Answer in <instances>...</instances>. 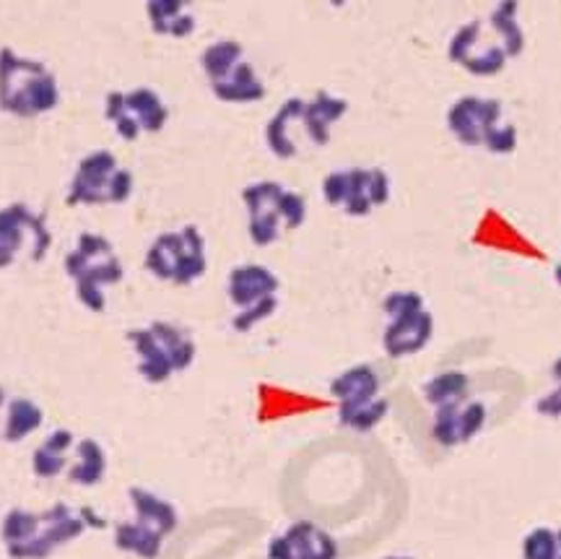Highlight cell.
<instances>
[{
	"label": "cell",
	"mask_w": 561,
	"mask_h": 559,
	"mask_svg": "<svg viewBox=\"0 0 561 559\" xmlns=\"http://www.w3.org/2000/svg\"><path fill=\"white\" fill-rule=\"evenodd\" d=\"M517 3H496L489 16L460 26L450 39V60L473 76L500 73L525 50V34L517 24Z\"/></svg>",
	"instance_id": "1"
},
{
	"label": "cell",
	"mask_w": 561,
	"mask_h": 559,
	"mask_svg": "<svg viewBox=\"0 0 561 559\" xmlns=\"http://www.w3.org/2000/svg\"><path fill=\"white\" fill-rule=\"evenodd\" d=\"M553 276H557V282H559V286H561V263L557 265V271H553Z\"/></svg>",
	"instance_id": "27"
},
{
	"label": "cell",
	"mask_w": 561,
	"mask_h": 559,
	"mask_svg": "<svg viewBox=\"0 0 561 559\" xmlns=\"http://www.w3.org/2000/svg\"><path fill=\"white\" fill-rule=\"evenodd\" d=\"M104 115L125 141H136L140 133H157L167 123L164 102L151 89H136L130 94L112 92Z\"/></svg>",
	"instance_id": "18"
},
{
	"label": "cell",
	"mask_w": 561,
	"mask_h": 559,
	"mask_svg": "<svg viewBox=\"0 0 561 559\" xmlns=\"http://www.w3.org/2000/svg\"><path fill=\"white\" fill-rule=\"evenodd\" d=\"M50 248V232L45 219L32 214L24 204H13L0 212V269H9L21 253L42 261Z\"/></svg>",
	"instance_id": "17"
},
{
	"label": "cell",
	"mask_w": 561,
	"mask_h": 559,
	"mask_svg": "<svg viewBox=\"0 0 561 559\" xmlns=\"http://www.w3.org/2000/svg\"><path fill=\"white\" fill-rule=\"evenodd\" d=\"M447 128L462 146L491 153H512L517 149V128L504 121L502 102L486 96H462L447 112Z\"/></svg>",
	"instance_id": "5"
},
{
	"label": "cell",
	"mask_w": 561,
	"mask_h": 559,
	"mask_svg": "<svg viewBox=\"0 0 561 559\" xmlns=\"http://www.w3.org/2000/svg\"><path fill=\"white\" fill-rule=\"evenodd\" d=\"M206 240L193 224L178 229V232L159 235L151 244L149 255H146V269L153 276L180 286L201 278L206 274Z\"/></svg>",
	"instance_id": "12"
},
{
	"label": "cell",
	"mask_w": 561,
	"mask_h": 559,
	"mask_svg": "<svg viewBox=\"0 0 561 559\" xmlns=\"http://www.w3.org/2000/svg\"><path fill=\"white\" fill-rule=\"evenodd\" d=\"M278 276L265 265H240L229 274V299L237 307L231 326L250 331L261 320L271 318L278 307Z\"/></svg>",
	"instance_id": "16"
},
{
	"label": "cell",
	"mask_w": 561,
	"mask_h": 559,
	"mask_svg": "<svg viewBox=\"0 0 561 559\" xmlns=\"http://www.w3.org/2000/svg\"><path fill=\"white\" fill-rule=\"evenodd\" d=\"M523 559H561V528H536L525 536Z\"/></svg>",
	"instance_id": "25"
},
{
	"label": "cell",
	"mask_w": 561,
	"mask_h": 559,
	"mask_svg": "<svg viewBox=\"0 0 561 559\" xmlns=\"http://www.w3.org/2000/svg\"><path fill=\"white\" fill-rule=\"evenodd\" d=\"M201 66L208 76L210 89L221 102L248 104L261 102L265 96L263 81L257 79L255 68L244 58L240 42L219 39L206 47L201 55Z\"/></svg>",
	"instance_id": "9"
},
{
	"label": "cell",
	"mask_w": 561,
	"mask_h": 559,
	"mask_svg": "<svg viewBox=\"0 0 561 559\" xmlns=\"http://www.w3.org/2000/svg\"><path fill=\"white\" fill-rule=\"evenodd\" d=\"M87 526H104L91 510H73L66 502L47 513L11 510L3 521V544L11 559H45L55 549L81 536Z\"/></svg>",
	"instance_id": "2"
},
{
	"label": "cell",
	"mask_w": 561,
	"mask_h": 559,
	"mask_svg": "<svg viewBox=\"0 0 561 559\" xmlns=\"http://www.w3.org/2000/svg\"><path fill=\"white\" fill-rule=\"evenodd\" d=\"M128 341L138 354L140 377L153 383V386L187 369L195 360V341L191 339V333L172 323L133 328V331H128Z\"/></svg>",
	"instance_id": "6"
},
{
	"label": "cell",
	"mask_w": 561,
	"mask_h": 559,
	"mask_svg": "<svg viewBox=\"0 0 561 559\" xmlns=\"http://www.w3.org/2000/svg\"><path fill=\"white\" fill-rule=\"evenodd\" d=\"M3 398H5V393H3V388H0V403H3Z\"/></svg>",
	"instance_id": "28"
},
{
	"label": "cell",
	"mask_w": 561,
	"mask_h": 559,
	"mask_svg": "<svg viewBox=\"0 0 561 559\" xmlns=\"http://www.w3.org/2000/svg\"><path fill=\"white\" fill-rule=\"evenodd\" d=\"M133 191V174L117 164L112 151H94L79 164L68 204H123Z\"/></svg>",
	"instance_id": "15"
},
{
	"label": "cell",
	"mask_w": 561,
	"mask_h": 559,
	"mask_svg": "<svg viewBox=\"0 0 561 559\" xmlns=\"http://www.w3.org/2000/svg\"><path fill=\"white\" fill-rule=\"evenodd\" d=\"M128 494L136 507V521L117 526L115 547L138 555L140 559H157L161 544L178 528V510L140 487H133Z\"/></svg>",
	"instance_id": "10"
},
{
	"label": "cell",
	"mask_w": 561,
	"mask_h": 559,
	"mask_svg": "<svg viewBox=\"0 0 561 559\" xmlns=\"http://www.w3.org/2000/svg\"><path fill=\"white\" fill-rule=\"evenodd\" d=\"M76 456H79V464L70 468L68 479L81 487L100 484L104 477V468H107V458H104V450L100 447V443H94V440L89 437L81 440L79 447H76Z\"/></svg>",
	"instance_id": "23"
},
{
	"label": "cell",
	"mask_w": 561,
	"mask_h": 559,
	"mask_svg": "<svg viewBox=\"0 0 561 559\" xmlns=\"http://www.w3.org/2000/svg\"><path fill=\"white\" fill-rule=\"evenodd\" d=\"M58 100V81L42 62L19 58L9 47L0 50V110L34 117L53 110Z\"/></svg>",
	"instance_id": "4"
},
{
	"label": "cell",
	"mask_w": 561,
	"mask_h": 559,
	"mask_svg": "<svg viewBox=\"0 0 561 559\" xmlns=\"http://www.w3.org/2000/svg\"><path fill=\"white\" fill-rule=\"evenodd\" d=\"M322 195L348 216H367L388 204L390 178L380 167H351L322 180Z\"/></svg>",
	"instance_id": "14"
},
{
	"label": "cell",
	"mask_w": 561,
	"mask_h": 559,
	"mask_svg": "<svg viewBox=\"0 0 561 559\" xmlns=\"http://www.w3.org/2000/svg\"><path fill=\"white\" fill-rule=\"evenodd\" d=\"M42 424V409L34 407L26 398H16L9 409V422H5V440L9 443H19L30 432H34Z\"/></svg>",
	"instance_id": "24"
},
{
	"label": "cell",
	"mask_w": 561,
	"mask_h": 559,
	"mask_svg": "<svg viewBox=\"0 0 561 559\" xmlns=\"http://www.w3.org/2000/svg\"><path fill=\"white\" fill-rule=\"evenodd\" d=\"M66 271L73 278L76 295L91 312L104 310V286L123 278V263L110 240L100 235H81L66 258Z\"/></svg>",
	"instance_id": "8"
},
{
	"label": "cell",
	"mask_w": 561,
	"mask_h": 559,
	"mask_svg": "<svg viewBox=\"0 0 561 559\" xmlns=\"http://www.w3.org/2000/svg\"><path fill=\"white\" fill-rule=\"evenodd\" d=\"M348 112V102L341 96H333L328 92H318L314 100H291L284 102V107L276 112V121L284 125H299L305 136L310 138L314 146H325L331 141L333 123H339Z\"/></svg>",
	"instance_id": "19"
},
{
	"label": "cell",
	"mask_w": 561,
	"mask_h": 559,
	"mask_svg": "<svg viewBox=\"0 0 561 559\" xmlns=\"http://www.w3.org/2000/svg\"><path fill=\"white\" fill-rule=\"evenodd\" d=\"M149 16L157 34L187 37L195 30V19L185 3H149Z\"/></svg>",
	"instance_id": "22"
},
{
	"label": "cell",
	"mask_w": 561,
	"mask_h": 559,
	"mask_svg": "<svg viewBox=\"0 0 561 559\" xmlns=\"http://www.w3.org/2000/svg\"><path fill=\"white\" fill-rule=\"evenodd\" d=\"M388 559H409V557H388Z\"/></svg>",
	"instance_id": "29"
},
{
	"label": "cell",
	"mask_w": 561,
	"mask_h": 559,
	"mask_svg": "<svg viewBox=\"0 0 561 559\" xmlns=\"http://www.w3.org/2000/svg\"><path fill=\"white\" fill-rule=\"evenodd\" d=\"M333 398H339L341 427L369 432L388 414V398L380 396V377L369 365H356L331 383Z\"/></svg>",
	"instance_id": "11"
},
{
	"label": "cell",
	"mask_w": 561,
	"mask_h": 559,
	"mask_svg": "<svg viewBox=\"0 0 561 559\" xmlns=\"http://www.w3.org/2000/svg\"><path fill=\"white\" fill-rule=\"evenodd\" d=\"M242 201L250 216V237L257 248H268L284 229H297L305 224L307 204L299 193L286 191L280 183H255L242 191Z\"/></svg>",
	"instance_id": "7"
},
{
	"label": "cell",
	"mask_w": 561,
	"mask_h": 559,
	"mask_svg": "<svg viewBox=\"0 0 561 559\" xmlns=\"http://www.w3.org/2000/svg\"><path fill=\"white\" fill-rule=\"evenodd\" d=\"M382 310L390 318L382 335V346L390 360L413 356L430 344L434 318L426 310L424 297L416 295V292H392V295L385 297Z\"/></svg>",
	"instance_id": "13"
},
{
	"label": "cell",
	"mask_w": 561,
	"mask_h": 559,
	"mask_svg": "<svg viewBox=\"0 0 561 559\" xmlns=\"http://www.w3.org/2000/svg\"><path fill=\"white\" fill-rule=\"evenodd\" d=\"M553 377L559 380V388L551 390L549 396L541 398V401L536 403V411L541 417H549V419H561V356L557 362H553Z\"/></svg>",
	"instance_id": "26"
},
{
	"label": "cell",
	"mask_w": 561,
	"mask_h": 559,
	"mask_svg": "<svg viewBox=\"0 0 561 559\" xmlns=\"http://www.w3.org/2000/svg\"><path fill=\"white\" fill-rule=\"evenodd\" d=\"M339 547L328 531L310 521L294 523L278 539L271 541L268 559H335Z\"/></svg>",
	"instance_id": "20"
},
{
	"label": "cell",
	"mask_w": 561,
	"mask_h": 559,
	"mask_svg": "<svg viewBox=\"0 0 561 559\" xmlns=\"http://www.w3.org/2000/svg\"><path fill=\"white\" fill-rule=\"evenodd\" d=\"M468 383H471L468 375L458 369L434 375L426 383V401L434 409L432 435L439 445L455 447L471 443L486 424V407L471 396Z\"/></svg>",
	"instance_id": "3"
},
{
	"label": "cell",
	"mask_w": 561,
	"mask_h": 559,
	"mask_svg": "<svg viewBox=\"0 0 561 559\" xmlns=\"http://www.w3.org/2000/svg\"><path fill=\"white\" fill-rule=\"evenodd\" d=\"M73 445V432L68 430H55L50 437L34 450L32 468L34 474L42 479H53L66 468V450Z\"/></svg>",
	"instance_id": "21"
}]
</instances>
